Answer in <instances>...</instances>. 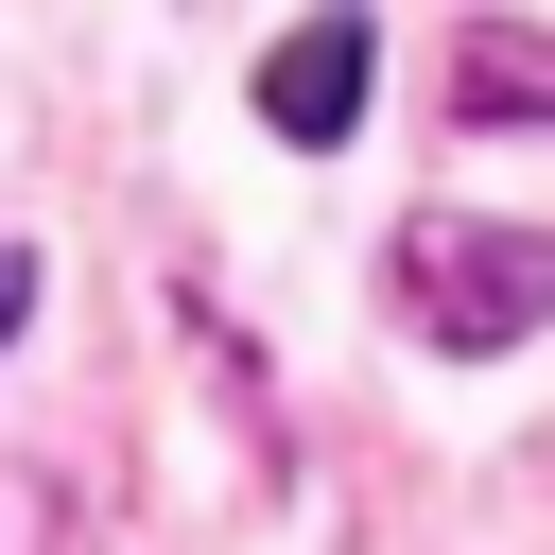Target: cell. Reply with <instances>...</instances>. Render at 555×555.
<instances>
[{
  "mask_svg": "<svg viewBox=\"0 0 555 555\" xmlns=\"http://www.w3.org/2000/svg\"><path fill=\"white\" fill-rule=\"evenodd\" d=\"M399 295H416V330L451 364H486V347H520L555 312V243L538 225H399Z\"/></svg>",
  "mask_w": 555,
  "mask_h": 555,
  "instance_id": "cell-1",
  "label": "cell"
},
{
  "mask_svg": "<svg viewBox=\"0 0 555 555\" xmlns=\"http://www.w3.org/2000/svg\"><path fill=\"white\" fill-rule=\"evenodd\" d=\"M364 69H382V35H364V17L330 0V17H295V35L260 52V121H278L295 156H330V139L364 121Z\"/></svg>",
  "mask_w": 555,
  "mask_h": 555,
  "instance_id": "cell-2",
  "label": "cell"
},
{
  "mask_svg": "<svg viewBox=\"0 0 555 555\" xmlns=\"http://www.w3.org/2000/svg\"><path fill=\"white\" fill-rule=\"evenodd\" d=\"M451 104H468V121H555V69H538V35H503V17H486V35L451 52Z\"/></svg>",
  "mask_w": 555,
  "mask_h": 555,
  "instance_id": "cell-3",
  "label": "cell"
},
{
  "mask_svg": "<svg viewBox=\"0 0 555 555\" xmlns=\"http://www.w3.org/2000/svg\"><path fill=\"white\" fill-rule=\"evenodd\" d=\"M17 330H35V260L0 243V347H17Z\"/></svg>",
  "mask_w": 555,
  "mask_h": 555,
  "instance_id": "cell-4",
  "label": "cell"
}]
</instances>
